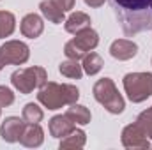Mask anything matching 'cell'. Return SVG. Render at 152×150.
Returning a JSON list of instances; mask_svg holds the SVG:
<instances>
[{"label":"cell","instance_id":"cell-1","mask_svg":"<svg viewBox=\"0 0 152 150\" xmlns=\"http://www.w3.org/2000/svg\"><path fill=\"white\" fill-rule=\"evenodd\" d=\"M126 36H136L152 28V0H110Z\"/></svg>","mask_w":152,"mask_h":150},{"label":"cell","instance_id":"cell-2","mask_svg":"<svg viewBox=\"0 0 152 150\" xmlns=\"http://www.w3.org/2000/svg\"><path fill=\"white\" fill-rule=\"evenodd\" d=\"M80 99V90L69 83L46 81L37 92V101L48 110H58L62 106L75 104Z\"/></svg>","mask_w":152,"mask_h":150},{"label":"cell","instance_id":"cell-3","mask_svg":"<svg viewBox=\"0 0 152 150\" xmlns=\"http://www.w3.org/2000/svg\"><path fill=\"white\" fill-rule=\"evenodd\" d=\"M92 92H94L96 101H97L101 106H104L106 111L113 113V115H118V113L124 111L126 103H124L122 95L118 94L115 83L110 78H101V79H97L96 85H94V88H92Z\"/></svg>","mask_w":152,"mask_h":150},{"label":"cell","instance_id":"cell-4","mask_svg":"<svg viewBox=\"0 0 152 150\" xmlns=\"http://www.w3.org/2000/svg\"><path fill=\"white\" fill-rule=\"evenodd\" d=\"M46 81H48L46 69L37 66L18 69L11 74V83L16 90H20V94H30L36 88H41Z\"/></svg>","mask_w":152,"mask_h":150},{"label":"cell","instance_id":"cell-5","mask_svg":"<svg viewBox=\"0 0 152 150\" xmlns=\"http://www.w3.org/2000/svg\"><path fill=\"white\" fill-rule=\"evenodd\" d=\"M124 90L131 103H143L152 95L151 73H129L124 76Z\"/></svg>","mask_w":152,"mask_h":150},{"label":"cell","instance_id":"cell-6","mask_svg":"<svg viewBox=\"0 0 152 150\" xmlns=\"http://www.w3.org/2000/svg\"><path fill=\"white\" fill-rule=\"evenodd\" d=\"M97 44H99V36H97V32L92 30V28H85V30L75 34V39H71V41L66 42L64 53H66L67 58L80 60V58H83L87 53H90Z\"/></svg>","mask_w":152,"mask_h":150},{"label":"cell","instance_id":"cell-7","mask_svg":"<svg viewBox=\"0 0 152 150\" xmlns=\"http://www.w3.org/2000/svg\"><path fill=\"white\" fill-rule=\"evenodd\" d=\"M30 48L21 41H7L0 46V71L5 66H21L28 60Z\"/></svg>","mask_w":152,"mask_h":150},{"label":"cell","instance_id":"cell-8","mask_svg":"<svg viewBox=\"0 0 152 150\" xmlns=\"http://www.w3.org/2000/svg\"><path fill=\"white\" fill-rule=\"evenodd\" d=\"M122 145L126 149L145 150L151 147V140L147 138L143 129L134 122V124H129V125L124 127V131H122Z\"/></svg>","mask_w":152,"mask_h":150},{"label":"cell","instance_id":"cell-9","mask_svg":"<svg viewBox=\"0 0 152 150\" xmlns=\"http://www.w3.org/2000/svg\"><path fill=\"white\" fill-rule=\"evenodd\" d=\"M27 122L20 117H7L4 122H2V127H0V136L4 141L7 143H16L20 141V136L25 129Z\"/></svg>","mask_w":152,"mask_h":150},{"label":"cell","instance_id":"cell-10","mask_svg":"<svg viewBox=\"0 0 152 150\" xmlns=\"http://www.w3.org/2000/svg\"><path fill=\"white\" fill-rule=\"evenodd\" d=\"M48 129H50V134L53 138H66L67 134H71L76 129V124L67 115H55L50 120Z\"/></svg>","mask_w":152,"mask_h":150},{"label":"cell","instance_id":"cell-11","mask_svg":"<svg viewBox=\"0 0 152 150\" xmlns=\"http://www.w3.org/2000/svg\"><path fill=\"white\" fill-rule=\"evenodd\" d=\"M138 53V46L136 42L129 41V39H117L110 46V55L117 60H129L133 57H136Z\"/></svg>","mask_w":152,"mask_h":150},{"label":"cell","instance_id":"cell-12","mask_svg":"<svg viewBox=\"0 0 152 150\" xmlns=\"http://www.w3.org/2000/svg\"><path fill=\"white\" fill-rule=\"evenodd\" d=\"M20 30H21V34H23L25 37L36 39V37H39V36L42 34V30H44V21H42V18H41L39 14L30 12V14H27V16L21 20Z\"/></svg>","mask_w":152,"mask_h":150},{"label":"cell","instance_id":"cell-13","mask_svg":"<svg viewBox=\"0 0 152 150\" xmlns=\"http://www.w3.org/2000/svg\"><path fill=\"white\" fill-rule=\"evenodd\" d=\"M44 141V131L41 129L39 124H27L21 136H20V143L23 147H28V149H36L41 147Z\"/></svg>","mask_w":152,"mask_h":150},{"label":"cell","instance_id":"cell-14","mask_svg":"<svg viewBox=\"0 0 152 150\" xmlns=\"http://www.w3.org/2000/svg\"><path fill=\"white\" fill-rule=\"evenodd\" d=\"M64 28L69 34H78L85 28H90V16L81 11H76L64 21Z\"/></svg>","mask_w":152,"mask_h":150},{"label":"cell","instance_id":"cell-15","mask_svg":"<svg viewBox=\"0 0 152 150\" xmlns=\"http://www.w3.org/2000/svg\"><path fill=\"white\" fill-rule=\"evenodd\" d=\"M39 9H41L42 16H44L50 23L60 25V23H64V21H66V20H64V11H62V9H58L51 0H42V2L39 4Z\"/></svg>","mask_w":152,"mask_h":150},{"label":"cell","instance_id":"cell-16","mask_svg":"<svg viewBox=\"0 0 152 150\" xmlns=\"http://www.w3.org/2000/svg\"><path fill=\"white\" fill-rule=\"evenodd\" d=\"M66 115L75 122V124H80V125H87V124H90V118H92V115L88 111V108H85V106H81V104H69V108H67V111Z\"/></svg>","mask_w":152,"mask_h":150},{"label":"cell","instance_id":"cell-17","mask_svg":"<svg viewBox=\"0 0 152 150\" xmlns=\"http://www.w3.org/2000/svg\"><path fill=\"white\" fill-rule=\"evenodd\" d=\"M85 141H87V138H85V133L81 131V129H75L71 134H67L66 138H62V141H60V150H66V149H83L85 147Z\"/></svg>","mask_w":152,"mask_h":150},{"label":"cell","instance_id":"cell-18","mask_svg":"<svg viewBox=\"0 0 152 150\" xmlns=\"http://www.w3.org/2000/svg\"><path fill=\"white\" fill-rule=\"evenodd\" d=\"M103 66H104L103 58H101L97 53H94V51H90V53H87V55L83 57V64H81V67H83V71H85L88 76L97 74V73L103 69Z\"/></svg>","mask_w":152,"mask_h":150},{"label":"cell","instance_id":"cell-19","mask_svg":"<svg viewBox=\"0 0 152 150\" xmlns=\"http://www.w3.org/2000/svg\"><path fill=\"white\" fill-rule=\"evenodd\" d=\"M58 71H60L62 76L71 78V79H80V78L83 76V67L78 64V60H73V58L62 62V64L58 66Z\"/></svg>","mask_w":152,"mask_h":150},{"label":"cell","instance_id":"cell-20","mask_svg":"<svg viewBox=\"0 0 152 150\" xmlns=\"http://www.w3.org/2000/svg\"><path fill=\"white\" fill-rule=\"evenodd\" d=\"M16 28V18L9 11H0V39L9 37Z\"/></svg>","mask_w":152,"mask_h":150},{"label":"cell","instance_id":"cell-21","mask_svg":"<svg viewBox=\"0 0 152 150\" xmlns=\"http://www.w3.org/2000/svg\"><path fill=\"white\" fill-rule=\"evenodd\" d=\"M42 117H44L42 110L39 108L37 104H34V103L25 104L23 113H21V118H23L27 124H39V122L42 120Z\"/></svg>","mask_w":152,"mask_h":150},{"label":"cell","instance_id":"cell-22","mask_svg":"<svg viewBox=\"0 0 152 150\" xmlns=\"http://www.w3.org/2000/svg\"><path fill=\"white\" fill-rule=\"evenodd\" d=\"M136 124L143 129V133L147 134V138L152 140V108L140 113L138 118H136Z\"/></svg>","mask_w":152,"mask_h":150},{"label":"cell","instance_id":"cell-23","mask_svg":"<svg viewBox=\"0 0 152 150\" xmlns=\"http://www.w3.org/2000/svg\"><path fill=\"white\" fill-rule=\"evenodd\" d=\"M14 103V94L11 88L7 87H0V108H5V106H11Z\"/></svg>","mask_w":152,"mask_h":150},{"label":"cell","instance_id":"cell-24","mask_svg":"<svg viewBox=\"0 0 152 150\" xmlns=\"http://www.w3.org/2000/svg\"><path fill=\"white\" fill-rule=\"evenodd\" d=\"M58 9H62L64 12L66 11H71L73 7H75V0H51Z\"/></svg>","mask_w":152,"mask_h":150},{"label":"cell","instance_id":"cell-25","mask_svg":"<svg viewBox=\"0 0 152 150\" xmlns=\"http://www.w3.org/2000/svg\"><path fill=\"white\" fill-rule=\"evenodd\" d=\"M104 2H106V0H85V4H87L88 7H101Z\"/></svg>","mask_w":152,"mask_h":150},{"label":"cell","instance_id":"cell-26","mask_svg":"<svg viewBox=\"0 0 152 150\" xmlns=\"http://www.w3.org/2000/svg\"><path fill=\"white\" fill-rule=\"evenodd\" d=\"M0 115H2V108H0Z\"/></svg>","mask_w":152,"mask_h":150}]
</instances>
